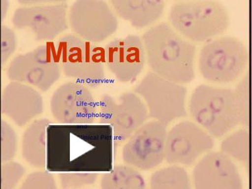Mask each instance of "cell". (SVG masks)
Wrapping results in <instances>:
<instances>
[{
  "label": "cell",
  "mask_w": 252,
  "mask_h": 189,
  "mask_svg": "<svg viewBox=\"0 0 252 189\" xmlns=\"http://www.w3.org/2000/svg\"><path fill=\"white\" fill-rule=\"evenodd\" d=\"M192 183L197 189H241V173L231 158L220 152L206 153L192 171Z\"/></svg>",
  "instance_id": "16"
},
{
  "label": "cell",
  "mask_w": 252,
  "mask_h": 189,
  "mask_svg": "<svg viewBox=\"0 0 252 189\" xmlns=\"http://www.w3.org/2000/svg\"><path fill=\"white\" fill-rule=\"evenodd\" d=\"M250 138L248 129L245 127L238 129L222 141L220 151L239 162H248L250 160Z\"/></svg>",
  "instance_id": "22"
},
{
  "label": "cell",
  "mask_w": 252,
  "mask_h": 189,
  "mask_svg": "<svg viewBox=\"0 0 252 189\" xmlns=\"http://www.w3.org/2000/svg\"><path fill=\"white\" fill-rule=\"evenodd\" d=\"M17 38L15 32L8 26L1 25V68L15 52Z\"/></svg>",
  "instance_id": "28"
},
{
  "label": "cell",
  "mask_w": 252,
  "mask_h": 189,
  "mask_svg": "<svg viewBox=\"0 0 252 189\" xmlns=\"http://www.w3.org/2000/svg\"><path fill=\"white\" fill-rule=\"evenodd\" d=\"M105 66L118 81H134L144 69L146 63L142 38L129 34L115 38L103 49Z\"/></svg>",
  "instance_id": "15"
},
{
  "label": "cell",
  "mask_w": 252,
  "mask_h": 189,
  "mask_svg": "<svg viewBox=\"0 0 252 189\" xmlns=\"http://www.w3.org/2000/svg\"><path fill=\"white\" fill-rule=\"evenodd\" d=\"M41 94L26 84L10 82L3 89L1 111L19 127H24L43 113Z\"/></svg>",
  "instance_id": "17"
},
{
  "label": "cell",
  "mask_w": 252,
  "mask_h": 189,
  "mask_svg": "<svg viewBox=\"0 0 252 189\" xmlns=\"http://www.w3.org/2000/svg\"><path fill=\"white\" fill-rule=\"evenodd\" d=\"M54 45L64 76L91 88L102 85L106 73L101 47L71 34L62 36Z\"/></svg>",
  "instance_id": "5"
},
{
  "label": "cell",
  "mask_w": 252,
  "mask_h": 189,
  "mask_svg": "<svg viewBox=\"0 0 252 189\" xmlns=\"http://www.w3.org/2000/svg\"><path fill=\"white\" fill-rule=\"evenodd\" d=\"M142 41L152 72L181 85L195 79L196 46L167 23L152 26Z\"/></svg>",
  "instance_id": "2"
},
{
  "label": "cell",
  "mask_w": 252,
  "mask_h": 189,
  "mask_svg": "<svg viewBox=\"0 0 252 189\" xmlns=\"http://www.w3.org/2000/svg\"><path fill=\"white\" fill-rule=\"evenodd\" d=\"M144 101L149 119L169 125L187 116V89L181 84L149 72L134 90Z\"/></svg>",
  "instance_id": "7"
},
{
  "label": "cell",
  "mask_w": 252,
  "mask_h": 189,
  "mask_svg": "<svg viewBox=\"0 0 252 189\" xmlns=\"http://www.w3.org/2000/svg\"><path fill=\"white\" fill-rule=\"evenodd\" d=\"M61 71L55 45L49 42L14 58L7 76L10 82L26 84L47 92L59 80Z\"/></svg>",
  "instance_id": "8"
},
{
  "label": "cell",
  "mask_w": 252,
  "mask_h": 189,
  "mask_svg": "<svg viewBox=\"0 0 252 189\" xmlns=\"http://www.w3.org/2000/svg\"><path fill=\"white\" fill-rule=\"evenodd\" d=\"M249 62V50L242 41L232 36H223L206 43L201 49L198 66L205 80L227 84L240 78Z\"/></svg>",
  "instance_id": "6"
},
{
  "label": "cell",
  "mask_w": 252,
  "mask_h": 189,
  "mask_svg": "<svg viewBox=\"0 0 252 189\" xmlns=\"http://www.w3.org/2000/svg\"><path fill=\"white\" fill-rule=\"evenodd\" d=\"M52 124L47 118L38 119L24 131L22 141L23 158L31 167L46 168L47 128Z\"/></svg>",
  "instance_id": "19"
},
{
  "label": "cell",
  "mask_w": 252,
  "mask_h": 189,
  "mask_svg": "<svg viewBox=\"0 0 252 189\" xmlns=\"http://www.w3.org/2000/svg\"><path fill=\"white\" fill-rule=\"evenodd\" d=\"M50 110L61 124H92L97 119L98 102L87 86L68 82L52 94Z\"/></svg>",
  "instance_id": "12"
},
{
  "label": "cell",
  "mask_w": 252,
  "mask_h": 189,
  "mask_svg": "<svg viewBox=\"0 0 252 189\" xmlns=\"http://www.w3.org/2000/svg\"><path fill=\"white\" fill-rule=\"evenodd\" d=\"M110 3L119 17L137 29L157 22L165 8L162 0H113Z\"/></svg>",
  "instance_id": "18"
},
{
  "label": "cell",
  "mask_w": 252,
  "mask_h": 189,
  "mask_svg": "<svg viewBox=\"0 0 252 189\" xmlns=\"http://www.w3.org/2000/svg\"><path fill=\"white\" fill-rule=\"evenodd\" d=\"M167 126L158 121L146 122L133 133L122 149L124 163L149 171L164 160Z\"/></svg>",
  "instance_id": "11"
},
{
  "label": "cell",
  "mask_w": 252,
  "mask_h": 189,
  "mask_svg": "<svg viewBox=\"0 0 252 189\" xmlns=\"http://www.w3.org/2000/svg\"><path fill=\"white\" fill-rule=\"evenodd\" d=\"M26 173L22 164L10 160L1 163V189H14L22 179Z\"/></svg>",
  "instance_id": "25"
},
{
  "label": "cell",
  "mask_w": 252,
  "mask_h": 189,
  "mask_svg": "<svg viewBox=\"0 0 252 189\" xmlns=\"http://www.w3.org/2000/svg\"><path fill=\"white\" fill-rule=\"evenodd\" d=\"M69 25L79 37L94 44L104 42L118 29L119 21L101 0H78L69 8Z\"/></svg>",
  "instance_id": "10"
},
{
  "label": "cell",
  "mask_w": 252,
  "mask_h": 189,
  "mask_svg": "<svg viewBox=\"0 0 252 189\" xmlns=\"http://www.w3.org/2000/svg\"><path fill=\"white\" fill-rule=\"evenodd\" d=\"M213 136L197 124L185 121L167 131L164 160L190 167L215 147Z\"/></svg>",
  "instance_id": "13"
},
{
  "label": "cell",
  "mask_w": 252,
  "mask_h": 189,
  "mask_svg": "<svg viewBox=\"0 0 252 189\" xmlns=\"http://www.w3.org/2000/svg\"><path fill=\"white\" fill-rule=\"evenodd\" d=\"M97 119L111 127L116 143H123L148 122L149 114L143 99L134 92H127L117 97L103 95L98 102Z\"/></svg>",
  "instance_id": "9"
},
{
  "label": "cell",
  "mask_w": 252,
  "mask_h": 189,
  "mask_svg": "<svg viewBox=\"0 0 252 189\" xmlns=\"http://www.w3.org/2000/svg\"><path fill=\"white\" fill-rule=\"evenodd\" d=\"M23 189H57L53 175L48 170L37 171L28 175L21 185Z\"/></svg>",
  "instance_id": "27"
},
{
  "label": "cell",
  "mask_w": 252,
  "mask_h": 189,
  "mask_svg": "<svg viewBox=\"0 0 252 189\" xmlns=\"http://www.w3.org/2000/svg\"><path fill=\"white\" fill-rule=\"evenodd\" d=\"M150 185L154 189H189L191 180L185 168L171 164L152 173Z\"/></svg>",
  "instance_id": "21"
},
{
  "label": "cell",
  "mask_w": 252,
  "mask_h": 189,
  "mask_svg": "<svg viewBox=\"0 0 252 189\" xmlns=\"http://www.w3.org/2000/svg\"><path fill=\"white\" fill-rule=\"evenodd\" d=\"M100 187L104 189H141L146 188L144 177L134 167L117 164L101 177Z\"/></svg>",
  "instance_id": "20"
},
{
  "label": "cell",
  "mask_w": 252,
  "mask_h": 189,
  "mask_svg": "<svg viewBox=\"0 0 252 189\" xmlns=\"http://www.w3.org/2000/svg\"><path fill=\"white\" fill-rule=\"evenodd\" d=\"M97 173L62 172L59 179L63 189H80L94 185L97 181Z\"/></svg>",
  "instance_id": "24"
},
{
  "label": "cell",
  "mask_w": 252,
  "mask_h": 189,
  "mask_svg": "<svg viewBox=\"0 0 252 189\" xmlns=\"http://www.w3.org/2000/svg\"><path fill=\"white\" fill-rule=\"evenodd\" d=\"M234 90L242 116L241 125L248 128L250 126V76L248 73L243 77Z\"/></svg>",
  "instance_id": "26"
},
{
  "label": "cell",
  "mask_w": 252,
  "mask_h": 189,
  "mask_svg": "<svg viewBox=\"0 0 252 189\" xmlns=\"http://www.w3.org/2000/svg\"><path fill=\"white\" fill-rule=\"evenodd\" d=\"M18 147V138L13 127L8 122L1 120V162L13 160Z\"/></svg>",
  "instance_id": "23"
},
{
  "label": "cell",
  "mask_w": 252,
  "mask_h": 189,
  "mask_svg": "<svg viewBox=\"0 0 252 189\" xmlns=\"http://www.w3.org/2000/svg\"><path fill=\"white\" fill-rule=\"evenodd\" d=\"M67 9L65 2L20 7L14 12L12 23L15 29H29L36 41L49 43L69 28Z\"/></svg>",
  "instance_id": "14"
},
{
  "label": "cell",
  "mask_w": 252,
  "mask_h": 189,
  "mask_svg": "<svg viewBox=\"0 0 252 189\" xmlns=\"http://www.w3.org/2000/svg\"><path fill=\"white\" fill-rule=\"evenodd\" d=\"M9 8V3L8 1H1V21H3V14H6L8 12Z\"/></svg>",
  "instance_id": "29"
},
{
  "label": "cell",
  "mask_w": 252,
  "mask_h": 189,
  "mask_svg": "<svg viewBox=\"0 0 252 189\" xmlns=\"http://www.w3.org/2000/svg\"><path fill=\"white\" fill-rule=\"evenodd\" d=\"M114 136L104 124H54L47 128L50 172H108L113 167Z\"/></svg>",
  "instance_id": "1"
},
{
  "label": "cell",
  "mask_w": 252,
  "mask_h": 189,
  "mask_svg": "<svg viewBox=\"0 0 252 189\" xmlns=\"http://www.w3.org/2000/svg\"><path fill=\"white\" fill-rule=\"evenodd\" d=\"M189 112L197 125L218 139L242 122L233 89L199 85L190 96Z\"/></svg>",
  "instance_id": "3"
},
{
  "label": "cell",
  "mask_w": 252,
  "mask_h": 189,
  "mask_svg": "<svg viewBox=\"0 0 252 189\" xmlns=\"http://www.w3.org/2000/svg\"><path fill=\"white\" fill-rule=\"evenodd\" d=\"M168 19L171 27L189 41L208 43L225 32L230 17L218 1H179L173 3Z\"/></svg>",
  "instance_id": "4"
}]
</instances>
